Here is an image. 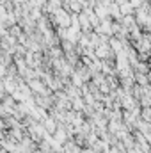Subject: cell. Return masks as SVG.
<instances>
[{"instance_id":"6da1fadb","label":"cell","mask_w":151,"mask_h":153,"mask_svg":"<svg viewBox=\"0 0 151 153\" xmlns=\"http://www.w3.org/2000/svg\"><path fill=\"white\" fill-rule=\"evenodd\" d=\"M130 2H132L133 7H142L144 5V0H130Z\"/></svg>"}]
</instances>
